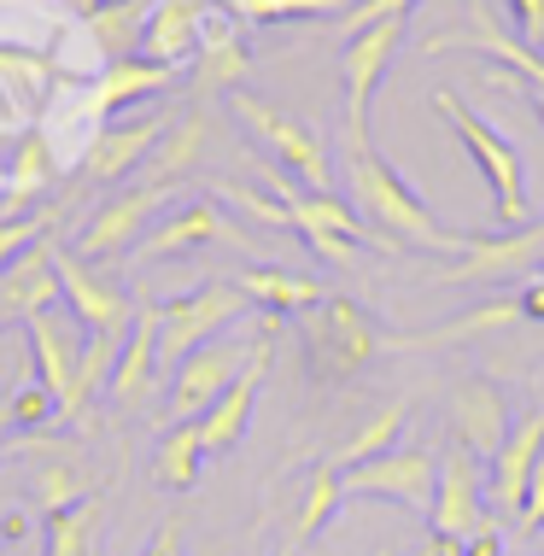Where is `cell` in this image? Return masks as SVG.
Masks as SVG:
<instances>
[{
	"label": "cell",
	"mask_w": 544,
	"mask_h": 556,
	"mask_svg": "<svg viewBox=\"0 0 544 556\" xmlns=\"http://www.w3.org/2000/svg\"><path fill=\"white\" fill-rule=\"evenodd\" d=\"M229 106H235L240 124H246L252 141H264V147H269V159H276L281 170H293V182H299V188H311V193H334V188H328V182H334V170H328V147L316 141V129H311V124H299V117L276 112L269 100L246 94V88H235Z\"/></svg>",
	"instance_id": "277c9868"
},
{
	"label": "cell",
	"mask_w": 544,
	"mask_h": 556,
	"mask_svg": "<svg viewBox=\"0 0 544 556\" xmlns=\"http://www.w3.org/2000/svg\"><path fill=\"white\" fill-rule=\"evenodd\" d=\"M53 170H59V153L48 147V135H41V129H24V135H18V153H12V164H7L0 223H7V217H29V205H36V200H48Z\"/></svg>",
	"instance_id": "cb8c5ba5"
},
{
	"label": "cell",
	"mask_w": 544,
	"mask_h": 556,
	"mask_svg": "<svg viewBox=\"0 0 544 556\" xmlns=\"http://www.w3.org/2000/svg\"><path fill=\"white\" fill-rule=\"evenodd\" d=\"M433 533L445 539H468L486 521V504H480V457L468 445L451 440L440 457V486H433Z\"/></svg>",
	"instance_id": "9a60e30c"
},
{
	"label": "cell",
	"mask_w": 544,
	"mask_h": 556,
	"mask_svg": "<svg viewBox=\"0 0 544 556\" xmlns=\"http://www.w3.org/2000/svg\"><path fill=\"white\" fill-rule=\"evenodd\" d=\"M433 112L451 117V129H457V141L468 147V159L480 164V176H486V188H492V217H497V229H527V170H521V153L497 135L480 112H468L463 106V94L457 88H433Z\"/></svg>",
	"instance_id": "3957f363"
},
{
	"label": "cell",
	"mask_w": 544,
	"mask_h": 556,
	"mask_svg": "<svg viewBox=\"0 0 544 556\" xmlns=\"http://www.w3.org/2000/svg\"><path fill=\"white\" fill-rule=\"evenodd\" d=\"M117 334H88L83 340V357H77V375H71V399H65V422H83L88 404L105 399V381H112V364H117Z\"/></svg>",
	"instance_id": "f546056e"
},
{
	"label": "cell",
	"mask_w": 544,
	"mask_h": 556,
	"mask_svg": "<svg viewBox=\"0 0 544 556\" xmlns=\"http://www.w3.org/2000/svg\"><path fill=\"white\" fill-rule=\"evenodd\" d=\"M246 364H252V345H240V340H211L200 352H188L176 364V381H170V416L176 422H200L211 404L240 381Z\"/></svg>",
	"instance_id": "ba28073f"
},
{
	"label": "cell",
	"mask_w": 544,
	"mask_h": 556,
	"mask_svg": "<svg viewBox=\"0 0 544 556\" xmlns=\"http://www.w3.org/2000/svg\"><path fill=\"white\" fill-rule=\"evenodd\" d=\"M170 205V188H129L112 205H100L94 217L77 229V258H129L147 240V223H159V212Z\"/></svg>",
	"instance_id": "9c48e42d"
},
{
	"label": "cell",
	"mask_w": 544,
	"mask_h": 556,
	"mask_svg": "<svg viewBox=\"0 0 544 556\" xmlns=\"http://www.w3.org/2000/svg\"><path fill=\"white\" fill-rule=\"evenodd\" d=\"M509 404H504V387L492 381V375H468L457 381V393H451V433H457V445H468L480 463H492L497 451L509 440Z\"/></svg>",
	"instance_id": "4fadbf2b"
},
{
	"label": "cell",
	"mask_w": 544,
	"mask_h": 556,
	"mask_svg": "<svg viewBox=\"0 0 544 556\" xmlns=\"http://www.w3.org/2000/svg\"><path fill=\"white\" fill-rule=\"evenodd\" d=\"M0 328H7V323H0Z\"/></svg>",
	"instance_id": "f907efd6"
},
{
	"label": "cell",
	"mask_w": 544,
	"mask_h": 556,
	"mask_svg": "<svg viewBox=\"0 0 544 556\" xmlns=\"http://www.w3.org/2000/svg\"><path fill=\"white\" fill-rule=\"evenodd\" d=\"M48 528V545H41V556H88L94 551V533H100V492L71 509H59V516L41 521Z\"/></svg>",
	"instance_id": "d6a6232c"
},
{
	"label": "cell",
	"mask_w": 544,
	"mask_h": 556,
	"mask_svg": "<svg viewBox=\"0 0 544 556\" xmlns=\"http://www.w3.org/2000/svg\"><path fill=\"white\" fill-rule=\"evenodd\" d=\"M509 12L521 24V48H533L544 59V0H509Z\"/></svg>",
	"instance_id": "74e56055"
},
{
	"label": "cell",
	"mask_w": 544,
	"mask_h": 556,
	"mask_svg": "<svg viewBox=\"0 0 544 556\" xmlns=\"http://www.w3.org/2000/svg\"><path fill=\"white\" fill-rule=\"evenodd\" d=\"M141 29H147V7L141 0H117V7H100L88 18L83 36L94 41V53H105V65H117V59H129V41L141 48Z\"/></svg>",
	"instance_id": "4dcf8cb0"
},
{
	"label": "cell",
	"mask_w": 544,
	"mask_h": 556,
	"mask_svg": "<svg viewBox=\"0 0 544 556\" xmlns=\"http://www.w3.org/2000/svg\"><path fill=\"white\" fill-rule=\"evenodd\" d=\"M141 556H181V521L176 516H164L159 528H153V539H147V551Z\"/></svg>",
	"instance_id": "ab89813d"
},
{
	"label": "cell",
	"mask_w": 544,
	"mask_h": 556,
	"mask_svg": "<svg viewBox=\"0 0 544 556\" xmlns=\"http://www.w3.org/2000/svg\"><path fill=\"white\" fill-rule=\"evenodd\" d=\"M381 345H387V334L375 328V317L357 299L328 293L322 305L299 311V352H305L311 381H322V387H340L352 375H363Z\"/></svg>",
	"instance_id": "7a4b0ae2"
},
{
	"label": "cell",
	"mask_w": 544,
	"mask_h": 556,
	"mask_svg": "<svg viewBox=\"0 0 544 556\" xmlns=\"http://www.w3.org/2000/svg\"><path fill=\"white\" fill-rule=\"evenodd\" d=\"M59 293H65V311L83 323V334H129L135 323V299L124 288H112V281H100L94 269H88V258H77V252L59 247Z\"/></svg>",
	"instance_id": "8fae6325"
},
{
	"label": "cell",
	"mask_w": 544,
	"mask_h": 556,
	"mask_svg": "<svg viewBox=\"0 0 544 556\" xmlns=\"http://www.w3.org/2000/svg\"><path fill=\"white\" fill-rule=\"evenodd\" d=\"M404 24H410V18H387V24H375V29H363V36L345 41V53H340V77H345V135H369V100H375V88H381V77H387L392 53H398Z\"/></svg>",
	"instance_id": "30bf717a"
},
{
	"label": "cell",
	"mask_w": 544,
	"mask_h": 556,
	"mask_svg": "<svg viewBox=\"0 0 544 556\" xmlns=\"http://www.w3.org/2000/svg\"><path fill=\"white\" fill-rule=\"evenodd\" d=\"M0 539H7V509H0Z\"/></svg>",
	"instance_id": "bcb514c9"
},
{
	"label": "cell",
	"mask_w": 544,
	"mask_h": 556,
	"mask_svg": "<svg viewBox=\"0 0 544 556\" xmlns=\"http://www.w3.org/2000/svg\"><path fill=\"white\" fill-rule=\"evenodd\" d=\"M53 422H65V416H59V399H53L48 381H29L7 399V428L36 433V428H53Z\"/></svg>",
	"instance_id": "836d02e7"
},
{
	"label": "cell",
	"mask_w": 544,
	"mask_h": 556,
	"mask_svg": "<svg viewBox=\"0 0 544 556\" xmlns=\"http://www.w3.org/2000/svg\"><path fill=\"white\" fill-rule=\"evenodd\" d=\"M65 7H71V12H83V18H94V12L105 7V0H65Z\"/></svg>",
	"instance_id": "ee69618b"
},
{
	"label": "cell",
	"mask_w": 544,
	"mask_h": 556,
	"mask_svg": "<svg viewBox=\"0 0 544 556\" xmlns=\"http://www.w3.org/2000/svg\"><path fill=\"white\" fill-rule=\"evenodd\" d=\"M410 416H416V410H410V399L381 404V410H375L369 422H363V428H357L352 440H345L328 463H334V469L345 475V469H363V463H375V457H387V451H398V433L410 428Z\"/></svg>",
	"instance_id": "4316f807"
},
{
	"label": "cell",
	"mask_w": 544,
	"mask_h": 556,
	"mask_svg": "<svg viewBox=\"0 0 544 556\" xmlns=\"http://www.w3.org/2000/svg\"><path fill=\"white\" fill-rule=\"evenodd\" d=\"M539 463H544V410L521 416V422L509 428L504 451L492 457V498L504 504V509H516V516H521V504H527V486H533Z\"/></svg>",
	"instance_id": "603a6c76"
},
{
	"label": "cell",
	"mask_w": 544,
	"mask_h": 556,
	"mask_svg": "<svg viewBox=\"0 0 544 556\" xmlns=\"http://www.w3.org/2000/svg\"><path fill=\"white\" fill-rule=\"evenodd\" d=\"M200 469H205L200 422H176L159 440V451H153V480L164 492H193V486H200Z\"/></svg>",
	"instance_id": "f1b7e54d"
},
{
	"label": "cell",
	"mask_w": 544,
	"mask_h": 556,
	"mask_svg": "<svg viewBox=\"0 0 544 556\" xmlns=\"http://www.w3.org/2000/svg\"><path fill=\"white\" fill-rule=\"evenodd\" d=\"M345 498V486H340V469L334 463H316L311 469V486H305V498H299V516H293V551H305L316 533L334 521V509Z\"/></svg>",
	"instance_id": "1f68e13d"
},
{
	"label": "cell",
	"mask_w": 544,
	"mask_h": 556,
	"mask_svg": "<svg viewBox=\"0 0 544 556\" xmlns=\"http://www.w3.org/2000/svg\"><path fill=\"white\" fill-rule=\"evenodd\" d=\"M0 451H7V422H0Z\"/></svg>",
	"instance_id": "7dc6e473"
},
{
	"label": "cell",
	"mask_w": 544,
	"mask_h": 556,
	"mask_svg": "<svg viewBox=\"0 0 544 556\" xmlns=\"http://www.w3.org/2000/svg\"><path fill=\"white\" fill-rule=\"evenodd\" d=\"M345 176H352V200H357V217L369 223L375 235L387 240L392 252L398 247H416V252H457L468 247V235H451L428 205L416 200V188L404 182L392 164L369 147V135H345Z\"/></svg>",
	"instance_id": "6da1fadb"
},
{
	"label": "cell",
	"mask_w": 544,
	"mask_h": 556,
	"mask_svg": "<svg viewBox=\"0 0 544 556\" xmlns=\"http://www.w3.org/2000/svg\"><path fill=\"white\" fill-rule=\"evenodd\" d=\"M410 7H416V0H363V7L345 12V24H340V29L363 36V29H375V24H387V18H410Z\"/></svg>",
	"instance_id": "8d00e7d4"
},
{
	"label": "cell",
	"mask_w": 544,
	"mask_h": 556,
	"mask_svg": "<svg viewBox=\"0 0 544 556\" xmlns=\"http://www.w3.org/2000/svg\"><path fill=\"white\" fill-rule=\"evenodd\" d=\"M200 247H240V252H252V235L240 229L217 200H188V205H176L170 217H159L129 258L135 264H153V258H181V252H200Z\"/></svg>",
	"instance_id": "52a82bcc"
},
{
	"label": "cell",
	"mask_w": 544,
	"mask_h": 556,
	"mask_svg": "<svg viewBox=\"0 0 544 556\" xmlns=\"http://www.w3.org/2000/svg\"><path fill=\"white\" fill-rule=\"evenodd\" d=\"M269 345H276V317L264 323V334L252 340V364L240 369V381L223 393L211 410L200 416V440H205V457H223V451H235L240 445V433H246L252 422V404H258V387H264V375H269Z\"/></svg>",
	"instance_id": "7c38bea8"
},
{
	"label": "cell",
	"mask_w": 544,
	"mask_h": 556,
	"mask_svg": "<svg viewBox=\"0 0 544 556\" xmlns=\"http://www.w3.org/2000/svg\"><path fill=\"white\" fill-rule=\"evenodd\" d=\"M205 106H188L170 117V129H164V141L153 147V159H147V188H176L181 170H193V164L205 159Z\"/></svg>",
	"instance_id": "484cf974"
},
{
	"label": "cell",
	"mask_w": 544,
	"mask_h": 556,
	"mask_svg": "<svg viewBox=\"0 0 544 556\" xmlns=\"http://www.w3.org/2000/svg\"><path fill=\"white\" fill-rule=\"evenodd\" d=\"M153 369H159V305H141L124 345H117L112 381H105V404H124V410L141 404L147 387H153Z\"/></svg>",
	"instance_id": "7402d4cb"
},
{
	"label": "cell",
	"mask_w": 544,
	"mask_h": 556,
	"mask_svg": "<svg viewBox=\"0 0 544 556\" xmlns=\"http://www.w3.org/2000/svg\"><path fill=\"white\" fill-rule=\"evenodd\" d=\"M164 88H176V71L147 65L141 53H129V59H117V65L94 71V83H83V117H88V129H105L112 112L135 106V100H153Z\"/></svg>",
	"instance_id": "2e32d148"
},
{
	"label": "cell",
	"mask_w": 544,
	"mask_h": 556,
	"mask_svg": "<svg viewBox=\"0 0 544 556\" xmlns=\"http://www.w3.org/2000/svg\"><path fill=\"white\" fill-rule=\"evenodd\" d=\"M0 422H7V404H0Z\"/></svg>",
	"instance_id": "c3c4849f"
},
{
	"label": "cell",
	"mask_w": 544,
	"mask_h": 556,
	"mask_svg": "<svg viewBox=\"0 0 544 556\" xmlns=\"http://www.w3.org/2000/svg\"><path fill=\"white\" fill-rule=\"evenodd\" d=\"M200 24H205V0H159L141 29V59L164 71H181L200 53Z\"/></svg>",
	"instance_id": "44dd1931"
},
{
	"label": "cell",
	"mask_w": 544,
	"mask_h": 556,
	"mask_svg": "<svg viewBox=\"0 0 544 556\" xmlns=\"http://www.w3.org/2000/svg\"><path fill=\"white\" fill-rule=\"evenodd\" d=\"M77 317L71 311H41V317H29L24 323V334H29V352H36V381H48L53 387V399H59V416H65V399H71V375H77V357H83V340L77 334Z\"/></svg>",
	"instance_id": "d6986e66"
},
{
	"label": "cell",
	"mask_w": 544,
	"mask_h": 556,
	"mask_svg": "<svg viewBox=\"0 0 544 556\" xmlns=\"http://www.w3.org/2000/svg\"><path fill=\"white\" fill-rule=\"evenodd\" d=\"M164 129H170V117H135V124L94 129V141L77 153L83 176H88V182H117V176L141 170V164L153 159V147L164 141Z\"/></svg>",
	"instance_id": "e0dca14e"
},
{
	"label": "cell",
	"mask_w": 544,
	"mask_h": 556,
	"mask_svg": "<svg viewBox=\"0 0 544 556\" xmlns=\"http://www.w3.org/2000/svg\"><path fill=\"white\" fill-rule=\"evenodd\" d=\"M252 71V53L246 41H240V29L229 12H205L200 24V53H193V94H223V88H240V77Z\"/></svg>",
	"instance_id": "ffe728a7"
},
{
	"label": "cell",
	"mask_w": 544,
	"mask_h": 556,
	"mask_svg": "<svg viewBox=\"0 0 544 556\" xmlns=\"http://www.w3.org/2000/svg\"><path fill=\"white\" fill-rule=\"evenodd\" d=\"M235 288L246 293V305H264L276 323H281V317H299V311H311V305H322V299H328L311 276H293V269H276V264L240 269Z\"/></svg>",
	"instance_id": "d4e9b609"
},
{
	"label": "cell",
	"mask_w": 544,
	"mask_h": 556,
	"mask_svg": "<svg viewBox=\"0 0 544 556\" xmlns=\"http://www.w3.org/2000/svg\"><path fill=\"white\" fill-rule=\"evenodd\" d=\"M36 492H41V509L59 516V509L94 498L100 486L88 480V469L77 463V451H71V445H48V451H41V463H36Z\"/></svg>",
	"instance_id": "83f0119b"
},
{
	"label": "cell",
	"mask_w": 544,
	"mask_h": 556,
	"mask_svg": "<svg viewBox=\"0 0 544 556\" xmlns=\"http://www.w3.org/2000/svg\"><path fill=\"white\" fill-rule=\"evenodd\" d=\"M544 258V223H527L516 235H468L463 264L440 269L433 281H492V276H521Z\"/></svg>",
	"instance_id": "ac0fdd59"
},
{
	"label": "cell",
	"mask_w": 544,
	"mask_h": 556,
	"mask_svg": "<svg viewBox=\"0 0 544 556\" xmlns=\"http://www.w3.org/2000/svg\"><path fill=\"white\" fill-rule=\"evenodd\" d=\"M59 240H36L29 252H18L7 269H0V323H29L41 311L59 305Z\"/></svg>",
	"instance_id": "5bb4252c"
},
{
	"label": "cell",
	"mask_w": 544,
	"mask_h": 556,
	"mask_svg": "<svg viewBox=\"0 0 544 556\" xmlns=\"http://www.w3.org/2000/svg\"><path fill=\"white\" fill-rule=\"evenodd\" d=\"M0 193H7V164H0Z\"/></svg>",
	"instance_id": "f6af8a7d"
},
{
	"label": "cell",
	"mask_w": 544,
	"mask_h": 556,
	"mask_svg": "<svg viewBox=\"0 0 544 556\" xmlns=\"http://www.w3.org/2000/svg\"><path fill=\"white\" fill-rule=\"evenodd\" d=\"M240 311H246V293L235 281H205V288L159 305V364H181L188 352L211 345L223 328L240 323Z\"/></svg>",
	"instance_id": "5b68a950"
},
{
	"label": "cell",
	"mask_w": 544,
	"mask_h": 556,
	"mask_svg": "<svg viewBox=\"0 0 544 556\" xmlns=\"http://www.w3.org/2000/svg\"><path fill=\"white\" fill-rule=\"evenodd\" d=\"M416 556H463V539H445V533H428L416 545Z\"/></svg>",
	"instance_id": "7bdbcfd3"
},
{
	"label": "cell",
	"mask_w": 544,
	"mask_h": 556,
	"mask_svg": "<svg viewBox=\"0 0 544 556\" xmlns=\"http://www.w3.org/2000/svg\"><path fill=\"white\" fill-rule=\"evenodd\" d=\"M0 48H7V41H0Z\"/></svg>",
	"instance_id": "681fc988"
},
{
	"label": "cell",
	"mask_w": 544,
	"mask_h": 556,
	"mask_svg": "<svg viewBox=\"0 0 544 556\" xmlns=\"http://www.w3.org/2000/svg\"><path fill=\"white\" fill-rule=\"evenodd\" d=\"M340 0H229L240 24H276V18H305V12H334Z\"/></svg>",
	"instance_id": "d590c367"
},
{
	"label": "cell",
	"mask_w": 544,
	"mask_h": 556,
	"mask_svg": "<svg viewBox=\"0 0 544 556\" xmlns=\"http://www.w3.org/2000/svg\"><path fill=\"white\" fill-rule=\"evenodd\" d=\"M463 556H504V533H497V521H492V516L463 539Z\"/></svg>",
	"instance_id": "f35d334b"
},
{
	"label": "cell",
	"mask_w": 544,
	"mask_h": 556,
	"mask_svg": "<svg viewBox=\"0 0 544 556\" xmlns=\"http://www.w3.org/2000/svg\"><path fill=\"white\" fill-rule=\"evenodd\" d=\"M345 498H381V504H404L416 516H433V486H440V451L433 445H404L387 457L363 463V469L340 475Z\"/></svg>",
	"instance_id": "8992f818"
},
{
	"label": "cell",
	"mask_w": 544,
	"mask_h": 556,
	"mask_svg": "<svg viewBox=\"0 0 544 556\" xmlns=\"http://www.w3.org/2000/svg\"><path fill=\"white\" fill-rule=\"evenodd\" d=\"M516 305H521V317H533V323H544V276H533V281H527Z\"/></svg>",
	"instance_id": "b9f144b4"
},
{
	"label": "cell",
	"mask_w": 544,
	"mask_h": 556,
	"mask_svg": "<svg viewBox=\"0 0 544 556\" xmlns=\"http://www.w3.org/2000/svg\"><path fill=\"white\" fill-rule=\"evenodd\" d=\"M521 528H527V533H539V528H544V463H539L533 486H527V504H521Z\"/></svg>",
	"instance_id": "60d3db41"
},
{
	"label": "cell",
	"mask_w": 544,
	"mask_h": 556,
	"mask_svg": "<svg viewBox=\"0 0 544 556\" xmlns=\"http://www.w3.org/2000/svg\"><path fill=\"white\" fill-rule=\"evenodd\" d=\"M59 212H65V205H48V212H29V217H7V223H0V269L18 258V252H29L36 240H48Z\"/></svg>",
	"instance_id": "e575fe53"
}]
</instances>
